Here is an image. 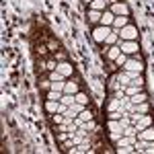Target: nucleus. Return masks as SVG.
<instances>
[{
  "instance_id": "4468645a",
  "label": "nucleus",
  "mask_w": 154,
  "mask_h": 154,
  "mask_svg": "<svg viewBox=\"0 0 154 154\" xmlns=\"http://www.w3.org/2000/svg\"><path fill=\"white\" fill-rule=\"evenodd\" d=\"M117 41H119V33H117V31H111V33H109V37L105 39V45H109V48H111V45H115Z\"/></svg>"
},
{
  "instance_id": "b1692460",
  "label": "nucleus",
  "mask_w": 154,
  "mask_h": 154,
  "mask_svg": "<svg viewBox=\"0 0 154 154\" xmlns=\"http://www.w3.org/2000/svg\"><path fill=\"white\" fill-rule=\"evenodd\" d=\"M64 78H66V76H64V74H60L58 70H54L51 74H49V80H51V82H56V80H64Z\"/></svg>"
},
{
  "instance_id": "393cba45",
  "label": "nucleus",
  "mask_w": 154,
  "mask_h": 154,
  "mask_svg": "<svg viewBox=\"0 0 154 154\" xmlns=\"http://www.w3.org/2000/svg\"><path fill=\"white\" fill-rule=\"evenodd\" d=\"M62 95H64V93H58V91H49V93H48V99H49V101H60V99H62Z\"/></svg>"
},
{
  "instance_id": "f257e3e1",
  "label": "nucleus",
  "mask_w": 154,
  "mask_h": 154,
  "mask_svg": "<svg viewBox=\"0 0 154 154\" xmlns=\"http://www.w3.org/2000/svg\"><path fill=\"white\" fill-rule=\"evenodd\" d=\"M119 39H123V41H136L138 39V29L134 25H125L123 29H119Z\"/></svg>"
},
{
  "instance_id": "6e6552de",
  "label": "nucleus",
  "mask_w": 154,
  "mask_h": 154,
  "mask_svg": "<svg viewBox=\"0 0 154 154\" xmlns=\"http://www.w3.org/2000/svg\"><path fill=\"white\" fill-rule=\"evenodd\" d=\"M150 125H152V117H150V115H144V117L136 123V130L142 131V130H146V128H150Z\"/></svg>"
},
{
  "instance_id": "f03ea898",
  "label": "nucleus",
  "mask_w": 154,
  "mask_h": 154,
  "mask_svg": "<svg viewBox=\"0 0 154 154\" xmlns=\"http://www.w3.org/2000/svg\"><path fill=\"white\" fill-rule=\"evenodd\" d=\"M111 31H113V27H103V25H99L95 31H93V39H95L97 43H105V39L109 37Z\"/></svg>"
},
{
  "instance_id": "a878e982",
  "label": "nucleus",
  "mask_w": 154,
  "mask_h": 154,
  "mask_svg": "<svg viewBox=\"0 0 154 154\" xmlns=\"http://www.w3.org/2000/svg\"><path fill=\"white\" fill-rule=\"evenodd\" d=\"M78 117L82 121H88V119H93V113H91V109H84L82 113H78Z\"/></svg>"
},
{
  "instance_id": "9d476101",
  "label": "nucleus",
  "mask_w": 154,
  "mask_h": 154,
  "mask_svg": "<svg viewBox=\"0 0 154 154\" xmlns=\"http://www.w3.org/2000/svg\"><path fill=\"white\" fill-rule=\"evenodd\" d=\"M125 25H130L128 17H115V21H113V31H117V33H119V29H123Z\"/></svg>"
},
{
  "instance_id": "c85d7f7f",
  "label": "nucleus",
  "mask_w": 154,
  "mask_h": 154,
  "mask_svg": "<svg viewBox=\"0 0 154 154\" xmlns=\"http://www.w3.org/2000/svg\"><path fill=\"white\" fill-rule=\"evenodd\" d=\"M125 76H128L130 80H136V78L140 76V72H136V70H125Z\"/></svg>"
},
{
  "instance_id": "a211bd4d",
  "label": "nucleus",
  "mask_w": 154,
  "mask_h": 154,
  "mask_svg": "<svg viewBox=\"0 0 154 154\" xmlns=\"http://www.w3.org/2000/svg\"><path fill=\"white\" fill-rule=\"evenodd\" d=\"M105 4H107V0H93V2H91V8H93V11H105Z\"/></svg>"
},
{
  "instance_id": "2f4dec72",
  "label": "nucleus",
  "mask_w": 154,
  "mask_h": 154,
  "mask_svg": "<svg viewBox=\"0 0 154 154\" xmlns=\"http://www.w3.org/2000/svg\"><path fill=\"white\" fill-rule=\"evenodd\" d=\"M84 2H93V0H84Z\"/></svg>"
},
{
  "instance_id": "423d86ee",
  "label": "nucleus",
  "mask_w": 154,
  "mask_h": 154,
  "mask_svg": "<svg viewBox=\"0 0 154 154\" xmlns=\"http://www.w3.org/2000/svg\"><path fill=\"white\" fill-rule=\"evenodd\" d=\"M113 21H115V14L111 11H103V17H101V23L103 27H113Z\"/></svg>"
},
{
  "instance_id": "5701e85b",
  "label": "nucleus",
  "mask_w": 154,
  "mask_h": 154,
  "mask_svg": "<svg viewBox=\"0 0 154 154\" xmlns=\"http://www.w3.org/2000/svg\"><path fill=\"white\" fill-rule=\"evenodd\" d=\"M136 111L142 113V115H146V113H148V103H146V101H144V103H138V105H136ZM136 111H134V113H136Z\"/></svg>"
},
{
  "instance_id": "6ab92c4d",
  "label": "nucleus",
  "mask_w": 154,
  "mask_h": 154,
  "mask_svg": "<svg viewBox=\"0 0 154 154\" xmlns=\"http://www.w3.org/2000/svg\"><path fill=\"white\" fill-rule=\"evenodd\" d=\"M97 128V123L95 121H93V119H88V121H82V125H80V128H78V130H84L86 131V134H88V131H93Z\"/></svg>"
},
{
  "instance_id": "2eb2a0df",
  "label": "nucleus",
  "mask_w": 154,
  "mask_h": 154,
  "mask_svg": "<svg viewBox=\"0 0 154 154\" xmlns=\"http://www.w3.org/2000/svg\"><path fill=\"white\" fill-rule=\"evenodd\" d=\"M64 93H68V95H76V93H78V84L74 82V80L66 82V86H64Z\"/></svg>"
},
{
  "instance_id": "ddd939ff",
  "label": "nucleus",
  "mask_w": 154,
  "mask_h": 154,
  "mask_svg": "<svg viewBox=\"0 0 154 154\" xmlns=\"http://www.w3.org/2000/svg\"><path fill=\"white\" fill-rule=\"evenodd\" d=\"M58 107H60V101H49L48 99V103H45V111L48 113H51V115L58 113Z\"/></svg>"
},
{
  "instance_id": "f3484780",
  "label": "nucleus",
  "mask_w": 154,
  "mask_h": 154,
  "mask_svg": "<svg viewBox=\"0 0 154 154\" xmlns=\"http://www.w3.org/2000/svg\"><path fill=\"white\" fill-rule=\"evenodd\" d=\"M101 17H103L101 11H93V8H91V12H88V21H91V23H101Z\"/></svg>"
},
{
  "instance_id": "f8f14e48",
  "label": "nucleus",
  "mask_w": 154,
  "mask_h": 154,
  "mask_svg": "<svg viewBox=\"0 0 154 154\" xmlns=\"http://www.w3.org/2000/svg\"><path fill=\"white\" fill-rule=\"evenodd\" d=\"M119 54H121V48H119V45H111V48L107 49V58L113 60V62H115V58H117Z\"/></svg>"
},
{
  "instance_id": "bb28decb",
  "label": "nucleus",
  "mask_w": 154,
  "mask_h": 154,
  "mask_svg": "<svg viewBox=\"0 0 154 154\" xmlns=\"http://www.w3.org/2000/svg\"><path fill=\"white\" fill-rule=\"evenodd\" d=\"M125 62H128V56H125V54L121 51V54H119L117 58H115V64H117V66H123Z\"/></svg>"
},
{
  "instance_id": "39448f33",
  "label": "nucleus",
  "mask_w": 154,
  "mask_h": 154,
  "mask_svg": "<svg viewBox=\"0 0 154 154\" xmlns=\"http://www.w3.org/2000/svg\"><path fill=\"white\" fill-rule=\"evenodd\" d=\"M121 68H123V70H136V72H140V74H142L144 64L140 62V60H136V58H128V62H125Z\"/></svg>"
},
{
  "instance_id": "9b49d317",
  "label": "nucleus",
  "mask_w": 154,
  "mask_h": 154,
  "mask_svg": "<svg viewBox=\"0 0 154 154\" xmlns=\"http://www.w3.org/2000/svg\"><path fill=\"white\" fill-rule=\"evenodd\" d=\"M109 111H123L125 109V105H123V101L121 99H113L111 103H109V107H107Z\"/></svg>"
},
{
  "instance_id": "1a4fd4ad",
  "label": "nucleus",
  "mask_w": 154,
  "mask_h": 154,
  "mask_svg": "<svg viewBox=\"0 0 154 154\" xmlns=\"http://www.w3.org/2000/svg\"><path fill=\"white\" fill-rule=\"evenodd\" d=\"M56 70L60 74H64V76H72V66L68 62H62V64H56Z\"/></svg>"
},
{
  "instance_id": "aec40b11",
  "label": "nucleus",
  "mask_w": 154,
  "mask_h": 154,
  "mask_svg": "<svg viewBox=\"0 0 154 154\" xmlns=\"http://www.w3.org/2000/svg\"><path fill=\"white\" fill-rule=\"evenodd\" d=\"M146 99H148V97H146V93H142V91H140V93H136L134 97H130V101H131V103H136V105H138V103H144Z\"/></svg>"
},
{
  "instance_id": "c756f323",
  "label": "nucleus",
  "mask_w": 154,
  "mask_h": 154,
  "mask_svg": "<svg viewBox=\"0 0 154 154\" xmlns=\"http://www.w3.org/2000/svg\"><path fill=\"white\" fill-rule=\"evenodd\" d=\"M125 111H128V113H134V111H136V103H131V101H128V103H125Z\"/></svg>"
},
{
  "instance_id": "dca6fc26",
  "label": "nucleus",
  "mask_w": 154,
  "mask_h": 154,
  "mask_svg": "<svg viewBox=\"0 0 154 154\" xmlns=\"http://www.w3.org/2000/svg\"><path fill=\"white\" fill-rule=\"evenodd\" d=\"M64 86H66V82H64V80H56V82H51V80H49V91L64 93Z\"/></svg>"
},
{
  "instance_id": "0eeeda50",
  "label": "nucleus",
  "mask_w": 154,
  "mask_h": 154,
  "mask_svg": "<svg viewBox=\"0 0 154 154\" xmlns=\"http://www.w3.org/2000/svg\"><path fill=\"white\" fill-rule=\"evenodd\" d=\"M140 140H146V142H154V128H146V130L138 131L136 134Z\"/></svg>"
},
{
  "instance_id": "7ed1b4c3",
  "label": "nucleus",
  "mask_w": 154,
  "mask_h": 154,
  "mask_svg": "<svg viewBox=\"0 0 154 154\" xmlns=\"http://www.w3.org/2000/svg\"><path fill=\"white\" fill-rule=\"evenodd\" d=\"M117 45L121 48V51H123L125 56H134V54H138V49H140L138 41H123V39H119Z\"/></svg>"
},
{
  "instance_id": "cd10ccee",
  "label": "nucleus",
  "mask_w": 154,
  "mask_h": 154,
  "mask_svg": "<svg viewBox=\"0 0 154 154\" xmlns=\"http://www.w3.org/2000/svg\"><path fill=\"white\" fill-rule=\"evenodd\" d=\"M76 101L82 103V105H88V97L84 95V93H76Z\"/></svg>"
},
{
  "instance_id": "4be33fe9",
  "label": "nucleus",
  "mask_w": 154,
  "mask_h": 154,
  "mask_svg": "<svg viewBox=\"0 0 154 154\" xmlns=\"http://www.w3.org/2000/svg\"><path fill=\"white\" fill-rule=\"evenodd\" d=\"M109 130H111V131L123 130V128H121V123H119V119H109Z\"/></svg>"
},
{
  "instance_id": "20e7f679",
  "label": "nucleus",
  "mask_w": 154,
  "mask_h": 154,
  "mask_svg": "<svg viewBox=\"0 0 154 154\" xmlns=\"http://www.w3.org/2000/svg\"><path fill=\"white\" fill-rule=\"evenodd\" d=\"M111 12L115 17H130V6L125 2H113L111 4Z\"/></svg>"
},
{
  "instance_id": "412c9836",
  "label": "nucleus",
  "mask_w": 154,
  "mask_h": 154,
  "mask_svg": "<svg viewBox=\"0 0 154 154\" xmlns=\"http://www.w3.org/2000/svg\"><path fill=\"white\" fill-rule=\"evenodd\" d=\"M142 91V86H138V84H130V86H125V95L128 97H134L136 93H140Z\"/></svg>"
},
{
  "instance_id": "7c9ffc66",
  "label": "nucleus",
  "mask_w": 154,
  "mask_h": 154,
  "mask_svg": "<svg viewBox=\"0 0 154 154\" xmlns=\"http://www.w3.org/2000/svg\"><path fill=\"white\" fill-rule=\"evenodd\" d=\"M121 136H123V130H119V131H111V140H115V142H117Z\"/></svg>"
}]
</instances>
